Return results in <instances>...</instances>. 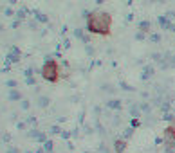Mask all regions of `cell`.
<instances>
[{"instance_id": "1", "label": "cell", "mask_w": 175, "mask_h": 153, "mask_svg": "<svg viewBox=\"0 0 175 153\" xmlns=\"http://www.w3.org/2000/svg\"><path fill=\"white\" fill-rule=\"evenodd\" d=\"M87 31L96 36H110L112 32V14L101 9L90 11L87 14Z\"/></svg>"}, {"instance_id": "2", "label": "cell", "mask_w": 175, "mask_h": 153, "mask_svg": "<svg viewBox=\"0 0 175 153\" xmlns=\"http://www.w3.org/2000/svg\"><path fill=\"white\" fill-rule=\"evenodd\" d=\"M42 78L49 83H58L61 78V67L58 60H47L42 67Z\"/></svg>"}, {"instance_id": "3", "label": "cell", "mask_w": 175, "mask_h": 153, "mask_svg": "<svg viewBox=\"0 0 175 153\" xmlns=\"http://www.w3.org/2000/svg\"><path fill=\"white\" fill-rule=\"evenodd\" d=\"M125 148H127V141H125V139H117L116 144H114V151H116V153H123V151H125Z\"/></svg>"}]
</instances>
